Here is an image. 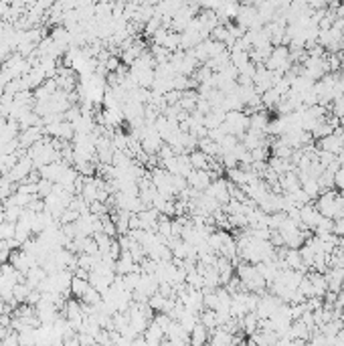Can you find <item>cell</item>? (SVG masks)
Instances as JSON below:
<instances>
[{
    "instance_id": "1",
    "label": "cell",
    "mask_w": 344,
    "mask_h": 346,
    "mask_svg": "<svg viewBox=\"0 0 344 346\" xmlns=\"http://www.w3.org/2000/svg\"><path fill=\"white\" fill-rule=\"evenodd\" d=\"M225 130L229 136H235V138H243L247 132H249V116L245 111H229L225 116Z\"/></svg>"
},
{
    "instance_id": "2",
    "label": "cell",
    "mask_w": 344,
    "mask_h": 346,
    "mask_svg": "<svg viewBox=\"0 0 344 346\" xmlns=\"http://www.w3.org/2000/svg\"><path fill=\"white\" fill-rule=\"evenodd\" d=\"M344 148V130L342 126L340 128H336L330 136H326V138L318 140V150H322V152H328V154H334V156H338L340 152H342Z\"/></svg>"
},
{
    "instance_id": "3",
    "label": "cell",
    "mask_w": 344,
    "mask_h": 346,
    "mask_svg": "<svg viewBox=\"0 0 344 346\" xmlns=\"http://www.w3.org/2000/svg\"><path fill=\"white\" fill-rule=\"evenodd\" d=\"M205 195H208L213 201L219 203V207H225L229 201H231V195H229V180L225 178H215L211 182V186L205 190Z\"/></svg>"
},
{
    "instance_id": "4",
    "label": "cell",
    "mask_w": 344,
    "mask_h": 346,
    "mask_svg": "<svg viewBox=\"0 0 344 346\" xmlns=\"http://www.w3.org/2000/svg\"><path fill=\"white\" fill-rule=\"evenodd\" d=\"M213 180H215V178H213V174L208 172V170H193V172L186 176V184H188L190 188L199 190V193H205L206 188L211 186Z\"/></svg>"
},
{
    "instance_id": "5",
    "label": "cell",
    "mask_w": 344,
    "mask_h": 346,
    "mask_svg": "<svg viewBox=\"0 0 344 346\" xmlns=\"http://www.w3.org/2000/svg\"><path fill=\"white\" fill-rule=\"evenodd\" d=\"M208 338H211V332L206 330L201 322H199V324L190 330V334H188V342H190V346H206L208 344Z\"/></svg>"
},
{
    "instance_id": "6",
    "label": "cell",
    "mask_w": 344,
    "mask_h": 346,
    "mask_svg": "<svg viewBox=\"0 0 344 346\" xmlns=\"http://www.w3.org/2000/svg\"><path fill=\"white\" fill-rule=\"evenodd\" d=\"M188 160H190V166L193 170H208V164L213 158H208L206 154H203L201 150H195L188 154Z\"/></svg>"
},
{
    "instance_id": "7",
    "label": "cell",
    "mask_w": 344,
    "mask_h": 346,
    "mask_svg": "<svg viewBox=\"0 0 344 346\" xmlns=\"http://www.w3.org/2000/svg\"><path fill=\"white\" fill-rule=\"evenodd\" d=\"M91 287V283L87 281V279H81V277H75L71 279V287H69V292L75 296V300H81L83 296H85V292Z\"/></svg>"
},
{
    "instance_id": "8",
    "label": "cell",
    "mask_w": 344,
    "mask_h": 346,
    "mask_svg": "<svg viewBox=\"0 0 344 346\" xmlns=\"http://www.w3.org/2000/svg\"><path fill=\"white\" fill-rule=\"evenodd\" d=\"M334 188L336 190H342L344 193V166L334 174Z\"/></svg>"
},
{
    "instance_id": "9",
    "label": "cell",
    "mask_w": 344,
    "mask_h": 346,
    "mask_svg": "<svg viewBox=\"0 0 344 346\" xmlns=\"http://www.w3.org/2000/svg\"><path fill=\"white\" fill-rule=\"evenodd\" d=\"M332 233H334L338 239H344V219L334 221V229H332Z\"/></svg>"
},
{
    "instance_id": "10",
    "label": "cell",
    "mask_w": 344,
    "mask_h": 346,
    "mask_svg": "<svg viewBox=\"0 0 344 346\" xmlns=\"http://www.w3.org/2000/svg\"><path fill=\"white\" fill-rule=\"evenodd\" d=\"M63 346H81V342H79V338H77V334H75V336H71V338H65V340H63Z\"/></svg>"
},
{
    "instance_id": "11",
    "label": "cell",
    "mask_w": 344,
    "mask_h": 346,
    "mask_svg": "<svg viewBox=\"0 0 344 346\" xmlns=\"http://www.w3.org/2000/svg\"><path fill=\"white\" fill-rule=\"evenodd\" d=\"M342 43H344V29H342Z\"/></svg>"
}]
</instances>
